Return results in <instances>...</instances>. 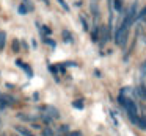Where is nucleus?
I'll return each mask as SVG.
<instances>
[{"instance_id": "8", "label": "nucleus", "mask_w": 146, "mask_h": 136, "mask_svg": "<svg viewBox=\"0 0 146 136\" xmlns=\"http://www.w3.org/2000/svg\"><path fill=\"white\" fill-rule=\"evenodd\" d=\"M74 106H76V108H83V102H74Z\"/></svg>"}, {"instance_id": "4", "label": "nucleus", "mask_w": 146, "mask_h": 136, "mask_svg": "<svg viewBox=\"0 0 146 136\" xmlns=\"http://www.w3.org/2000/svg\"><path fill=\"white\" fill-rule=\"evenodd\" d=\"M14 130H16L17 133H21L22 136H33L32 133H30L27 128H24V127H14Z\"/></svg>"}, {"instance_id": "1", "label": "nucleus", "mask_w": 146, "mask_h": 136, "mask_svg": "<svg viewBox=\"0 0 146 136\" xmlns=\"http://www.w3.org/2000/svg\"><path fill=\"white\" fill-rule=\"evenodd\" d=\"M132 22V14L126 19V22L116 30V35H115V41H116L118 45H124L126 44V39H127V25H130Z\"/></svg>"}, {"instance_id": "2", "label": "nucleus", "mask_w": 146, "mask_h": 136, "mask_svg": "<svg viewBox=\"0 0 146 136\" xmlns=\"http://www.w3.org/2000/svg\"><path fill=\"white\" fill-rule=\"evenodd\" d=\"M119 103L123 105L124 108H126L127 116H135V114L138 113V110H137V105H135V102H133L132 99L124 97V95H119Z\"/></svg>"}, {"instance_id": "9", "label": "nucleus", "mask_w": 146, "mask_h": 136, "mask_svg": "<svg viewBox=\"0 0 146 136\" xmlns=\"http://www.w3.org/2000/svg\"><path fill=\"white\" fill-rule=\"evenodd\" d=\"M42 135L44 136H52V130H49V128H46L44 131H42Z\"/></svg>"}, {"instance_id": "11", "label": "nucleus", "mask_w": 146, "mask_h": 136, "mask_svg": "<svg viewBox=\"0 0 146 136\" xmlns=\"http://www.w3.org/2000/svg\"><path fill=\"white\" fill-rule=\"evenodd\" d=\"M115 8H116L118 11L121 10V2H119V0H116V2H115Z\"/></svg>"}, {"instance_id": "12", "label": "nucleus", "mask_w": 146, "mask_h": 136, "mask_svg": "<svg viewBox=\"0 0 146 136\" xmlns=\"http://www.w3.org/2000/svg\"><path fill=\"white\" fill-rule=\"evenodd\" d=\"M69 136H82V133H79V131H74V133H71Z\"/></svg>"}, {"instance_id": "7", "label": "nucleus", "mask_w": 146, "mask_h": 136, "mask_svg": "<svg viewBox=\"0 0 146 136\" xmlns=\"http://www.w3.org/2000/svg\"><path fill=\"white\" fill-rule=\"evenodd\" d=\"M63 38H64V41H68V42H71L72 39H71V35L68 32H63Z\"/></svg>"}, {"instance_id": "5", "label": "nucleus", "mask_w": 146, "mask_h": 136, "mask_svg": "<svg viewBox=\"0 0 146 136\" xmlns=\"http://www.w3.org/2000/svg\"><path fill=\"white\" fill-rule=\"evenodd\" d=\"M137 127H140V128L146 130V119H143V117H138V122H137Z\"/></svg>"}, {"instance_id": "6", "label": "nucleus", "mask_w": 146, "mask_h": 136, "mask_svg": "<svg viewBox=\"0 0 146 136\" xmlns=\"http://www.w3.org/2000/svg\"><path fill=\"white\" fill-rule=\"evenodd\" d=\"M5 39H7L5 33H3V32H0V50H3V47H5Z\"/></svg>"}, {"instance_id": "10", "label": "nucleus", "mask_w": 146, "mask_h": 136, "mask_svg": "<svg viewBox=\"0 0 146 136\" xmlns=\"http://www.w3.org/2000/svg\"><path fill=\"white\" fill-rule=\"evenodd\" d=\"M19 13L21 14H25L27 13V10H25V7H24V5H21V7H19Z\"/></svg>"}, {"instance_id": "3", "label": "nucleus", "mask_w": 146, "mask_h": 136, "mask_svg": "<svg viewBox=\"0 0 146 136\" xmlns=\"http://www.w3.org/2000/svg\"><path fill=\"white\" fill-rule=\"evenodd\" d=\"M44 113L47 114V117H46V120H52L55 117L57 119L60 114H58V111H57V108H52V106H47V108H44Z\"/></svg>"}]
</instances>
